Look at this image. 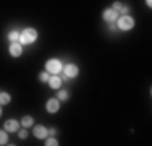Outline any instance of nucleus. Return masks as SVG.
I'll list each match as a JSON object with an SVG mask.
<instances>
[{
  "instance_id": "obj_1",
  "label": "nucleus",
  "mask_w": 152,
  "mask_h": 146,
  "mask_svg": "<svg viewBox=\"0 0 152 146\" xmlns=\"http://www.w3.org/2000/svg\"><path fill=\"white\" fill-rule=\"evenodd\" d=\"M36 39H37V32H36V29H32V28L24 29V31L20 34V42L21 44H31V42H34Z\"/></svg>"
},
{
  "instance_id": "obj_2",
  "label": "nucleus",
  "mask_w": 152,
  "mask_h": 146,
  "mask_svg": "<svg viewBox=\"0 0 152 146\" xmlns=\"http://www.w3.org/2000/svg\"><path fill=\"white\" fill-rule=\"evenodd\" d=\"M134 26V20H133L131 16H128V15H125V16H121L120 20H118V28L123 29V31H128V29H131Z\"/></svg>"
},
{
  "instance_id": "obj_3",
  "label": "nucleus",
  "mask_w": 152,
  "mask_h": 146,
  "mask_svg": "<svg viewBox=\"0 0 152 146\" xmlns=\"http://www.w3.org/2000/svg\"><path fill=\"white\" fill-rule=\"evenodd\" d=\"M45 68H47V72L49 73H58L61 70V63L58 60H55V58H52V60H47V63H45Z\"/></svg>"
},
{
  "instance_id": "obj_4",
  "label": "nucleus",
  "mask_w": 152,
  "mask_h": 146,
  "mask_svg": "<svg viewBox=\"0 0 152 146\" xmlns=\"http://www.w3.org/2000/svg\"><path fill=\"white\" fill-rule=\"evenodd\" d=\"M21 52H23V47H21V44L12 42V46H10V54H12L13 57H20Z\"/></svg>"
},
{
  "instance_id": "obj_5",
  "label": "nucleus",
  "mask_w": 152,
  "mask_h": 146,
  "mask_svg": "<svg viewBox=\"0 0 152 146\" xmlns=\"http://www.w3.org/2000/svg\"><path fill=\"white\" fill-rule=\"evenodd\" d=\"M65 75H66L68 78H73V76H76V75H78V67L73 65V63L66 65V67H65Z\"/></svg>"
},
{
  "instance_id": "obj_6",
  "label": "nucleus",
  "mask_w": 152,
  "mask_h": 146,
  "mask_svg": "<svg viewBox=\"0 0 152 146\" xmlns=\"http://www.w3.org/2000/svg\"><path fill=\"white\" fill-rule=\"evenodd\" d=\"M117 15H118V13L115 12V10L108 8V10H105V12H104V20L108 21V23H112V21L117 20Z\"/></svg>"
},
{
  "instance_id": "obj_7",
  "label": "nucleus",
  "mask_w": 152,
  "mask_h": 146,
  "mask_svg": "<svg viewBox=\"0 0 152 146\" xmlns=\"http://www.w3.org/2000/svg\"><path fill=\"white\" fill-rule=\"evenodd\" d=\"M58 107H60V104H58V101L57 99H49L47 101V111L52 114V112H57L58 111Z\"/></svg>"
},
{
  "instance_id": "obj_8",
  "label": "nucleus",
  "mask_w": 152,
  "mask_h": 146,
  "mask_svg": "<svg viewBox=\"0 0 152 146\" xmlns=\"http://www.w3.org/2000/svg\"><path fill=\"white\" fill-rule=\"evenodd\" d=\"M5 130L16 131L18 130V122H16V120H7V122H5Z\"/></svg>"
},
{
  "instance_id": "obj_9",
  "label": "nucleus",
  "mask_w": 152,
  "mask_h": 146,
  "mask_svg": "<svg viewBox=\"0 0 152 146\" xmlns=\"http://www.w3.org/2000/svg\"><path fill=\"white\" fill-rule=\"evenodd\" d=\"M34 135H36L37 138H45V136H47V130H45L42 125H37V127L34 128Z\"/></svg>"
},
{
  "instance_id": "obj_10",
  "label": "nucleus",
  "mask_w": 152,
  "mask_h": 146,
  "mask_svg": "<svg viewBox=\"0 0 152 146\" xmlns=\"http://www.w3.org/2000/svg\"><path fill=\"white\" fill-rule=\"evenodd\" d=\"M49 85H50V88H53V89H58L60 85H61V80L58 76H52V78H49Z\"/></svg>"
},
{
  "instance_id": "obj_11",
  "label": "nucleus",
  "mask_w": 152,
  "mask_h": 146,
  "mask_svg": "<svg viewBox=\"0 0 152 146\" xmlns=\"http://www.w3.org/2000/svg\"><path fill=\"white\" fill-rule=\"evenodd\" d=\"M10 94L8 93H0V104H8L10 102Z\"/></svg>"
},
{
  "instance_id": "obj_12",
  "label": "nucleus",
  "mask_w": 152,
  "mask_h": 146,
  "mask_svg": "<svg viewBox=\"0 0 152 146\" xmlns=\"http://www.w3.org/2000/svg\"><path fill=\"white\" fill-rule=\"evenodd\" d=\"M21 123H23L24 127H31V125H32V117H29V115L23 117V120H21Z\"/></svg>"
},
{
  "instance_id": "obj_13",
  "label": "nucleus",
  "mask_w": 152,
  "mask_h": 146,
  "mask_svg": "<svg viewBox=\"0 0 152 146\" xmlns=\"http://www.w3.org/2000/svg\"><path fill=\"white\" fill-rule=\"evenodd\" d=\"M8 39H10V41H12V42H16L18 39H20V34H18L16 31H12V32H10V34H8Z\"/></svg>"
},
{
  "instance_id": "obj_14",
  "label": "nucleus",
  "mask_w": 152,
  "mask_h": 146,
  "mask_svg": "<svg viewBox=\"0 0 152 146\" xmlns=\"http://www.w3.org/2000/svg\"><path fill=\"white\" fill-rule=\"evenodd\" d=\"M39 78H41V81H49V78H50V73L49 72H44V73H41V75H39Z\"/></svg>"
},
{
  "instance_id": "obj_15",
  "label": "nucleus",
  "mask_w": 152,
  "mask_h": 146,
  "mask_svg": "<svg viewBox=\"0 0 152 146\" xmlns=\"http://www.w3.org/2000/svg\"><path fill=\"white\" fill-rule=\"evenodd\" d=\"M0 145H7V133L0 130Z\"/></svg>"
},
{
  "instance_id": "obj_16",
  "label": "nucleus",
  "mask_w": 152,
  "mask_h": 146,
  "mask_svg": "<svg viewBox=\"0 0 152 146\" xmlns=\"http://www.w3.org/2000/svg\"><path fill=\"white\" fill-rule=\"evenodd\" d=\"M58 97H60L61 101L68 99V93H66V91H58Z\"/></svg>"
},
{
  "instance_id": "obj_17",
  "label": "nucleus",
  "mask_w": 152,
  "mask_h": 146,
  "mask_svg": "<svg viewBox=\"0 0 152 146\" xmlns=\"http://www.w3.org/2000/svg\"><path fill=\"white\" fill-rule=\"evenodd\" d=\"M45 145H47V146H57L58 143H57V140H55V138H49Z\"/></svg>"
},
{
  "instance_id": "obj_18",
  "label": "nucleus",
  "mask_w": 152,
  "mask_h": 146,
  "mask_svg": "<svg viewBox=\"0 0 152 146\" xmlns=\"http://www.w3.org/2000/svg\"><path fill=\"white\" fill-rule=\"evenodd\" d=\"M112 10H115V12L118 13V12H120V10H121V5H120V3H118V2H117V3H113V7H112Z\"/></svg>"
},
{
  "instance_id": "obj_19",
  "label": "nucleus",
  "mask_w": 152,
  "mask_h": 146,
  "mask_svg": "<svg viewBox=\"0 0 152 146\" xmlns=\"http://www.w3.org/2000/svg\"><path fill=\"white\" fill-rule=\"evenodd\" d=\"M18 136H20V138H26L28 136V131L26 130H20V131H18Z\"/></svg>"
},
{
  "instance_id": "obj_20",
  "label": "nucleus",
  "mask_w": 152,
  "mask_h": 146,
  "mask_svg": "<svg viewBox=\"0 0 152 146\" xmlns=\"http://www.w3.org/2000/svg\"><path fill=\"white\" fill-rule=\"evenodd\" d=\"M121 13H128V7H121Z\"/></svg>"
},
{
  "instance_id": "obj_21",
  "label": "nucleus",
  "mask_w": 152,
  "mask_h": 146,
  "mask_svg": "<svg viewBox=\"0 0 152 146\" xmlns=\"http://www.w3.org/2000/svg\"><path fill=\"white\" fill-rule=\"evenodd\" d=\"M146 3H147V5L151 7V5H152V0H146Z\"/></svg>"
},
{
  "instance_id": "obj_22",
  "label": "nucleus",
  "mask_w": 152,
  "mask_h": 146,
  "mask_svg": "<svg viewBox=\"0 0 152 146\" xmlns=\"http://www.w3.org/2000/svg\"><path fill=\"white\" fill-rule=\"evenodd\" d=\"M0 115H2V109H0Z\"/></svg>"
}]
</instances>
